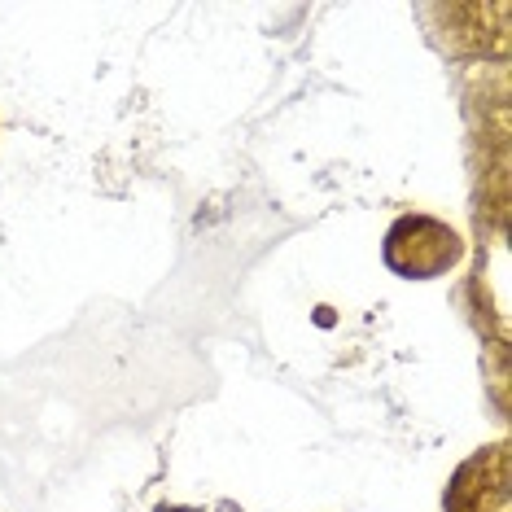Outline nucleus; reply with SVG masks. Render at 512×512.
<instances>
[{
  "mask_svg": "<svg viewBox=\"0 0 512 512\" xmlns=\"http://www.w3.org/2000/svg\"><path fill=\"white\" fill-rule=\"evenodd\" d=\"M381 259L403 281H434L464 259V241L456 228L434 215H399L386 232Z\"/></svg>",
  "mask_w": 512,
  "mask_h": 512,
  "instance_id": "1",
  "label": "nucleus"
},
{
  "mask_svg": "<svg viewBox=\"0 0 512 512\" xmlns=\"http://www.w3.org/2000/svg\"><path fill=\"white\" fill-rule=\"evenodd\" d=\"M442 512H508V447L477 451L473 460L460 464V473L447 486Z\"/></svg>",
  "mask_w": 512,
  "mask_h": 512,
  "instance_id": "2",
  "label": "nucleus"
}]
</instances>
